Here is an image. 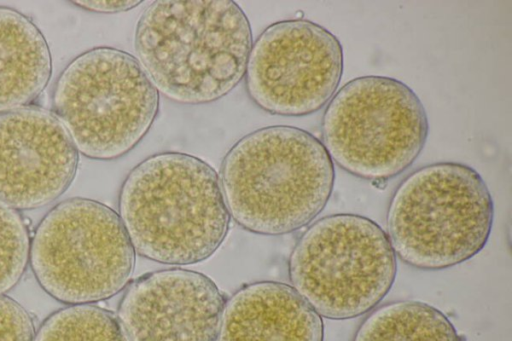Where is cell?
<instances>
[{
    "label": "cell",
    "instance_id": "obj_1",
    "mask_svg": "<svg viewBox=\"0 0 512 341\" xmlns=\"http://www.w3.org/2000/svg\"><path fill=\"white\" fill-rule=\"evenodd\" d=\"M134 46L158 92L180 104H207L244 78L252 32L233 1L159 0L140 16Z\"/></svg>",
    "mask_w": 512,
    "mask_h": 341
},
{
    "label": "cell",
    "instance_id": "obj_2",
    "mask_svg": "<svg viewBox=\"0 0 512 341\" xmlns=\"http://www.w3.org/2000/svg\"><path fill=\"white\" fill-rule=\"evenodd\" d=\"M118 210L135 253L172 266L210 258L230 225L215 169L181 152L157 153L137 164L122 183Z\"/></svg>",
    "mask_w": 512,
    "mask_h": 341
},
{
    "label": "cell",
    "instance_id": "obj_3",
    "mask_svg": "<svg viewBox=\"0 0 512 341\" xmlns=\"http://www.w3.org/2000/svg\"><path fill=\"white\" fill-rule=\"evenodd\" d=\"M219 180L229 215L239 226L279 236L307 226L322 212L335 169L317 137L274 125L239 139L223 158Z\"/></svg>",
    "mask_w": 512,
    "mask_h": 341
},
{
    "label": "cell",
    "instance_id": "obj_4",
    "mask_svg": "<svg viewBox=\"0 0 512 341\" xmlns=\"http://www.w3.org/2000/svg\"><path fill=\"white\" fill-rule=\"evenodd\" d=\"M494 203L472 167L457 162L425 165L395 189L387 210V236L396 256L421 270L470 260L487 244Z\"/></svg>",
    "mask_w": 512,
    "mask_h": 341
},
{
    "label": "cell",
    "instance_id": "obj_5",
    "mask_svg": "<svg viewBox=\"0 0 512 341\" xmlns=\"http://www.w3.org/2000/svg\"><path fill=\"white\" fill-rule=\"evenodd\" d=\"M52 107L78 153L114 160L134 149L150 130L159 92L133 55L96 47L63 69Z\"/></svg>",
    "mask_w": 512,
    "mask_h": 341
},
{
    "label": "cell",
    "instance_id": "obj_6",
    "mask_svg": "<svg viewBox=\"0 0 512 341\" xmlns=\"http://www.w3.org/2000/svg\"><path fill=\"white\" fill-rule=\"evenodd\" d=\"M397 260L387 233L373 220L350 213L312 223L288 261L291 286L321 316L356 318L390 291Z\"/></svg>",
    "mask_w": 512,
    "mask_h": 341
},
{
    "label": "cell",
    "instance_id": "obj_7",
    "mask_svg": "<svg viewBox=\"0 0 512 341\" xmlns=\"http://www.w3.org/2000/svg\"><path fill=\"white\" fill-rule=\"evenodd\" d=\"M429 132L419 97L392 77L368 75L344 84L321 122L322 144L333 163L351 175L386 181L410 167Z\"/></svg>",
    "mask_w": 512,
    "mask_h": 341
},
{
    "label": "cell",
    "instance_id": "obj_8",
    "mask_svg": "<svg viewBox=\"0 0 512 341\" xmlns=\"http://www.w3.org/2000/svg\"><path fill=\"white\" fill-rule=\"evenodd\" d=\"M135 250L118 215L88 198L53 207L37 226L29 260L39 285L69 305L109 299L128 284Z\"/></svg>",
    "mask_w": 512,
    "mask_h": 341
},
{
    "label": "cell",
    "instance_id": "obj_9",
    "mask_svg": "<svg viewBox=\"0 0 512 341\" xmlns=\"http://www.w3.org/2000/svg\"><path fill=\"white\" fill-rule=\"evenodd\" d=\"M344 66L338 38L307 19L268 26L251 47L245 71L250 99L273 115L300 117L334 96Z\"/></svg>",
    "mask_w": 512,
    "mask_h": 341
},
{
    "label": "cell",
    "instance_id": "obj_10",
    "mask_svg": "<svg viewBox=\"0 0 512 341\" xmlns=\"http://www.w3.org/2000/svg\"><path fill=\"white\" fill-rule=\"evenodd\" d=\"M79 153L54 113L25 106L0 113V203L43 207L71 185Z\"/></svg>",
    "mask_w": 512,
    "mask_h": 341
},
{
    "label": "cell",
    "instance_id": "obj_11",
    "mask_svg": "<svg viewBox=\"0 0 512 341\" xmlns=\"http://www.w3.org/2000/svg\"><path fill=\"white\" fill-rule=\"evenodd\" d=\"M225 303L211 278L174 267L128 284L116 317L127 341H217Z\"/></svg>",
    "mask_w": 512,
    "mask_h": 341
},
{
    "label": "cell",
    "instance_id": "obj_12",
    "mask_svg": "<svg viewBox=\"0 0 512 341\" xmlns=\"http://www.w3.org/2000/svg\"><path fill=\"white\" fill-rule=\"evenodd\" d=\"M322 317L286 283L257 281L226 300L217 341H323Z\"/></svg>",
    "mask_w": 512,
    "mask_h": 341
},
{
    "label": "cell",
    "instance_id": "obj_13",
    "mask_svg": "<svg viewBox=\"0 0 512 341\" xmlns=\"http://www.w3.org/2000/svg\"><path fill=\"white\" fill-rule=\"evenodd\" d=\"M52 73L48 43L34 22L0 6V113L29 106Z\"/></svg>",
    "mask_w": 512,
    "mask_h": 341
},
{
    "label": "cell",
    "instance_id": "obj_14",
    "mask_svg": "<svg viewBox=\"0 0 512 341\" xmlns=\"http://www.w3.org/2000/svg\"><path fill=\"white\" fill-rule=\"evenodd\" d=\"M352 341H462L449 318L415 300L386 303L371 311Z\"/></svg>",
    "mask_w": 512,
    "mask_h": 341
},
{
    "label": "cell",
    "instance_id": "obj_15",
    "mask_svg": "<svg viewBox=\"0 0 512 341\" xmlns=\"http://www.w3.org/2000/svg\"><path fill=\"white\" fill-rule=\"evenodd\" d=\"M34 341H127L117 317L94 304L70 305L51 314Z\"/></svg>",
    "mask_w": 512,
    "mask_h": 341
},
{
    "label": "cell",
    "instance_id": "obj_16",
    "mask_svg": "<svg viewBox=\"0 0 512 341\" xmlns=\"http://www.w3.org/2000/svg\"><path fill=\"white\" fill-rule=\"evenodd\" d=\"M28 228L21 215L0 203V294L22 278L30 254Z\"/></svg>",
    "mask_w": 512,
    "mask_h": 341
},
{
    "label": "cell",
    "instance_id": "obj_17",
    "mask_svg": "<svg viewBox=\"0 0 512 341\" xmlns=\"http://www.w3.org/2000/svg\"><path fill=\"white\" fill-rule=\"evenodd\" d=\"M31 315L12 298L0 294V341H34Z\"/></svg>",
    "mask_w": 512,
    "mask_h": 341
},
{
    "label": "cell",
    "instance_id": "obj_18",
    "mask_svg": "<svg viewBox=\"0 0 512 341\" xmlns=\"http://www.w3.org/2000/svg\"><path fill=\"white\" fill-rule=\"evenodd\" d=\"M142 1H73L78 7L96 13H120L138 6Z\"/></svg>",
    "mask_w": 512,
    "mask_h": 341
}]
</instances>
